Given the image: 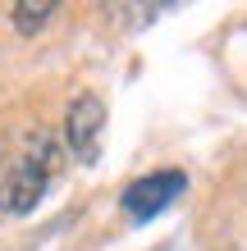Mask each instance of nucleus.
Returning a JSON list of instances; mask_svg holds the SVG:
<instances>
[{"mask_svg":"<svg viewBox=\"0 0 247 251\" xmlns=\"http://www.w3.org/2000/svg\"><path fill=\"white\" fill-rule=\"evenodd\" d=\"M183 187H188V178L179 169H156V174H147V178L124 187V215L133 219V224H147V219H156Z\"/></svg>","mask_w":247,"mask_h":251,"instance_id":"obj_2","label":"nucleus"},{"mask_svg":"<svg viewBox=\"0 0 247 251\" xmlns=\"http://www.w3.org/2000/svg\"><path fill=\"white\" fill-rule=\"evenodd\" d=\"M51 14H55L51 0H23V5H14V27H19V32H37Z\"/></svg>","mask_w":247,"mask_h":251,"instance_id":"obj_4","label":"nucleus"},{"mask_svg":"<svg viewBox=\"0 0 247 251\" xmlns=\"http://www.w3.org/2000/svg\"><path fill=\"white\" fill-rule=\"evenodd\" d=\"M101 128H106V105H101V96H92V92L74 96V105H69V114H64V142H69V151H74L78 160H87V165L101 155Z\"/></svg>","mask_w":247,"mask_h":251,"instance_id":"obj_3","label":"nucleus"},{"mask_svg":"<svg viewBox=\"0 0 247 251\" xmlns=\"http://www.w3.org/2000/svg\"><path fill=\"white\" fill-rule=\"evenodd\" d=\"M55 174H60V142H55L51 132H37L32 146H27L5 169V178H0V210L5 215H27L46 197Z\"/></svg>","mask_w":247,"mask_h":251,"instance_id":"obj_1","label":"nucleus"}]
</instances>
